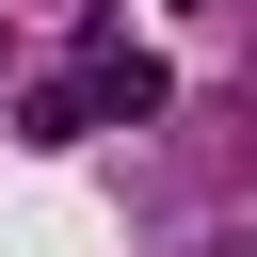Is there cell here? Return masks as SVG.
Returning a JSON list of instances; mask_svg holds the SVG:
<instances>
[{
	"label": "cell",
	"mask_w": 257,
	"mask_h": 257,
	"mask_svg": "<svg viewBox=\"0 0 257 257\" xmlns=\"http://www.w3.org/2000/svg\"><path fill=\"white\" fill-rule=\"evenodd\" d=\"M80 96H96V128H145V112L177 96V80H161L145 48H112V32H96V48H80Z\"/></svg>",
	"instance_id": "6da1fadb"
},
{
	"label": "cell",
	"mask_w": 257,
	"mask_h": 257,
	"mask_svg": "<svg viewBox=\"0 0 257 257\" xmlns=\"http://www.w3.org/2000/svg\"><path fill=\"white\" fill-rule=\"evenodd\" d=\"M225 257H257V241H225Z\"/></svg>",
	"instance_id": "3957f363"
},
{
	"label": "cell",
	"mask_w": 257,
	"mask_h": 257,
	"mask_svg": "<svg viewBox=\"0 0 257 257\" xmlns=\"http://www.w3.org/2000/svg\"><path fill=\"white\" fill-rule=\"evenodd\" d=\"M16 128H32V145H80V128H96V96H80V80H32V112H16Z\"/></svg>",
	"instance_id": "7a4b0ae2"
}]
</instances>
